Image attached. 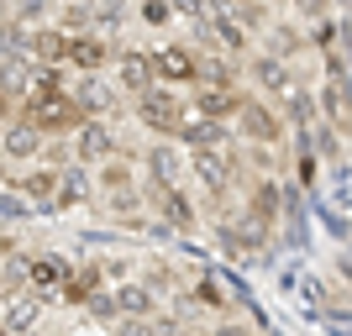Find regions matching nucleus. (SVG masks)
Instances as JSON below:
<instances>
[{
    "label": "nucleus",
    "instance_id": "c756f323",
    "mask_svg": "<svg viewBox=\"0 0 352 336\" xmlns=\"http://www.w3.org/2000/svg\"><path fill=\"white\" fill-rule=\"evenodd\" d=\"M331 5H337V0H289V11L300 16V21H326Z\"/></svg>",
    "mask_w": 352,
    "mask_h": 336
},
{
    "label": "nucleus",
    "instance_id": "2f4dec72",
    "mask_svg": "<svg viewBox=\"0 0 352 336\" xmlns=\"http://www.w3.org/2000/svg\"><path fill=\"white\" fill-rule=\"evenodd\" d=\"M168 5H174V16H184V21H206V11H210V0H168Z\"/></svg>",
    "mask_w": 352,
    "mask_h": 336
},
{
    "label": "nucleus",
    "instance_id": "cd10ccee",
    "mask_svg": "<svg viewBox=\"0 0 352 336\" xmlns=\"http://www.w3.org/2000/svg\"><path fill=\"white\" fill-rule=\"evenodd\" d=\"M47 16H53V0H11V21L21 27H43Z\"/></svg>",
    "mask_w": 352,
    "mask_h": 336
},
{
    "label": "nucleus",
    "instance_id": "393cba45",
    "mask_svg": "<svg viewBox=\"0 0 352 336\" xmlns=\"http://www.w3.org/2000/svg\"><path fill=\"white\" fill-rule=\"evenodd\" d=\"M27 216H37V210H32V200L16 190L11 174H6L0 179V221H27Z\"/></svg>",
    "mask_w": 352,
    "mask_h": 336
},
{
    "label": "nucleus",
    "instance_id": "aec40b11",
    "mask_svg": "<svg viewBox=\"0 0 352 336\" xmlns=\"http://www.w3.org/2000/svg\"><path fill=\"white\" fill-rule=\"evenodd\" d=\"M263 37H268V53H274V58H284V63H289L294 53H305V47H310V37L294 27V21H268Z\"/></svg>",
    "mask_w": 352,
    "mask_h": 336
},
{
    "label": "nucleus",
    "instance_id": "bb28decb",
    "mask_svg": "<svg viewBox=\"0 0 352 336\" xmlns=\"http://www.w3.org/2000/svg\"><path fill=\"white\" fill-rule=\"evenodd\" d=\"M27 32L21 21H0V58H27Z\"/></svg>",
    "mask_w": 352,
    "mask_h": 336
},
{
    "label": "nucleus",
    "instance_id": "5701e85b",
    "mask_svg": "<svg viewBox=\"0 0 352 336\" xmlns=\"http://www.w3.org/2000/svg\"><path fill=\"white\" fill-rule=\"evenodd\" d=\"M100 174H95V190L100 194H121V190H137L142 179L132 174V163H121V158H105V163H95Z\"/></svg>",
    "mask_w": 352,
    "mask_h": 336
},
{
    "label": "nucleus",
    "instance_id": "7c9ffc66",
    "mask_svg": "<svg viewBox=\"0 0 352 336\" xmlns=\"http://www.w3.org/2000/svg\"><path fill=\"white\" fill-rule=\"evenodd\" d=\"M195 305H210V310H226V294L216 289V278H200V284H195Z\"/></svg>",
    "mask_w": 352,
    "mask_h": 336
},
{
    "label": "nucleus",
    "instance_id": "39448f33",
    "mask_svg": "<svg viewBox=\"0 0 352 336\" xmlns=\"http://www.w3.org/2000/svg\"><path fill=\"white\" fill-rule=\"evenodd\" d=\"M232 168H236V158L226 153V147H190V179L210 194V200H226Z\"/></svg>",
    "mask_w": 352,
    "mask_h": 336
},
{
    "label": "nucleus",
    "instance_id": "473e14b6",
    "mask_svg": "<svg viewBox=\"0 0 352 336\" xmlns=\"http://www.w3.org/2000/svg\"><path fill=\"white\" fill-rule=\"evenodd\" d=\"M210 336H258V331H252V321H236V315H226V321H221Z\"/></svg>",
    "mask_w": 352,
    "mask_h": 336
},
{
    "label": "nucleus",
    "instance_id": "ddd939ff",
    "mask_svg": "<svg viewBox=\"0 0 352 336\" xmlns=\"http://www.w3.org/2000/svg\"><path fill=\"white\" fill-rule=\"evenodd\" d=\"M11 184L32 200L37 216H47V210H53V194H58V168H53V163H27L21 174H11Z\"/></svg>",
    "mask_w": 352,
    "mask_h": 336
},
{
    "label": "nucleus",
    "instance_id": "c9c22d12",
    "mask_svg": "<svg viewBox=\"0 0 352 336\" xmlns=\"http://www.w3.org/2000/svg\"><path fill=\"white\" fill-rule=\"evenodd\" d=\"M216 5H236V0H216Z\"/></svg>",
    "mask_w": 352,
    "mask_h": 336
},
{
    "label": "nucleus",
    "instance_id": "0eeeda50",
    "mask_svg": "<svg viewBox=\"0 0 352 336\" xmlns=\"http://www.w3.org/2000/svg\"><path fill=\"white\" fill-rule=\"evenodd\" d=\"M69 100L85 111V116H100L111 121L116 116V105H121V89L105 79V74H79V79H69Z\"/></svg>",
    "mask_w": 352,
    "mask_h": 336
},
{
    "label": "nucleus",
    "instance_id": "4be33fe9",
    "mask_svg": "<svg viewBox=\"0 0 352 336\" xmlns=\"http://www.w3.org/2000/svg\"><path fill=\"white\" fill-rule=\"evenodd\" d=\"M248 79L258 89H263V95H274V89L284 85V79H289V63L284 58H274V53H258V58H248Z\"/></svg>",
    "mask_w": 352,
    "mask_h": 336
},
{
    "label": "nucleus",
    "instance_id": "1a4fd4ad",
    "mask_svg": "<svg viewBox=\"0 0 352 336\" xmlns=\"http://www.w3.org/2000/svg\"><path fill=\"white\" fill-rule=\"evenodd\" d=\"M105 158H121V142H116V132H111V121L89 116L85 126L74 132V163L95 168V163H105Z\"/></svg>",
    "mask_w": 352,
    "mask_h": 336
},
{
    "label": "nucleus",
    "instance_id": "9d476101",
    "mask_svg": "<svg viewBox=\"0 0 352 336\" xmlns=\"http://www.w3.org/2000/svg\"><path fill=\"white\" fill-rule=\"evenodd\" d=\"M236 105H242V89H236V85H216V79H195V85H190V111H195V116L232 121Z\"/></svg>",
    "mask_w": 352,
    "mask_h": 336
},
{
    "label": "nucleus",
    "instance_id": "4468645a",
    "mask_svg": "<svg viewBox=\"0 0 352 336\" xmlns=\"http://www.w3.org/2000/svg\"><path fill=\"white\" fill-rule=\"evenodd\" d=\"M37 315H43V294H32L27 284H21V289H0V326H6L11 336L32 331Z\"/></svg>",
    "mask_w": 352,
    "mask_h": 336
},
{
    "label": "nucleus",
    "instance_id": "f3484780",
    "mask_svg": "<svg viewBox=\"0 0 352 336\" xmlns=\"http://www.w3.org/2000/svg\"><path fill=\"white\" fill-rule=\"evenodd\" d=\"M89 200H95V179H89V168H85V163H63L53 210H79V205H89Z\"/></svg>",
    "mask_w": 352,
    "mask_h": 336
},
{
    "label": "nucleus",
    "instance_id": "9b49d317",
    "mask_svg": "<svg viewBox=\"0 0 352 336\" xmlns=\"http://www.w3.org/2000/svg\"><path fill=\"white\" fill-rule=\"evenodd\" d=\"M111 58H116V43H111L105 32H74V37H69V58H63V69L100 74Z\"/></svg>",
    "mask_w": 352,
    "mask_h": 336
},
{
    "label": "nucleus",
    "instance_id": "dca6fc26",
    "mask_svg": "<svg viewBox=\"0 0 352 336\" xmlns=\"http://www.w3.org/2000/svg\"><path fill=\"white\" fill-rule=\"evenodd\" d=\"M174 142L184 147V153H190V147H226V142H232V126L216 121V116H195V111H190V116L179 121Z\"/></svg>",
    "mask_w": 352,
    "mask_h": 336
},
{
    "label": "nucleus",
    "instance_id": "f704fd0d",
    "mask_svg": "<svg viewBox=\"0 0 352 336\" xmlns=\"http://www.w3.org/2000/svg\"><path fill=\"white\" fill-rule=\"evenodd\" d=\"M0 21H11V0H0Z\"/></svg>",
    "mask_w": 352,
    "mask_h": 336
},
{
    "label": "nucleus",
    "instance_id": "7ed1b4c3",
    "mask_svg": "<svg viewBox=\"0 0 352 336\" xmlns=\"http://www.w3.org/2000/svg\"><path fill=\"white\" fill-rule=\"evenodd\" d=\"M236 132L248 137L252 147H279L284 142V116L268 100H258V95H242V105H236Z\"/></svg>",
    "mask_w": 352,
    "mask_h": 336
},
{
    "label": "nucleus",
    "instance_id": "e433bc0d",
    "mask_svg": "<svg viewBox=\"0 0 352 336\" xmlns=\"http://www.w3.org/2000/svg\"><path fill=\"white\" fill-rule=\"evenodd\" d=\"M21 336H37V326H32V331H21Z\"/></svg>",
    "mask_w": 352,
    "mask_h": 336
},
{
    "label": "nucleus",
    "instance_id": "20e7f679",
    "mask_svg": "<svg viewBox=\"0 0 352 336\" xmlns=\"http://www.w3.org/2000/svg\"><path fill=\"white\" fill-rule=\"evenodd\" d=\"M142 200H147V210H158V221L168 232H195V221H200L184 184H142Z\"/></svg>",
    "mask_w": 352,
    "mask_h": 336
},
{
    "label": "nucleus",
    "instance_id": "a211bd4d",
    "mask_svg": "<svg viewBox=\"0 0 352 336\" xmlns=\"http://www.w3.org/2000/svg\"><path fill=\"white\" fill-rule=\"evenodd\" d=\"M27 53H32L37 63H63V58H69V32L53 27V21L32 27V32H27Z\"/></svg>",
    "mask_w": 352,
    "mask_h": 336
},
{
    "label": "nucleus",
    "instance_id": "f8f14e48",
    "mask_svg": "<svg viewBox=\"0 0 352 336\" xmlns=\"http://www.w3.org/2000/svg\"><path fill=\"white\" fill-rule=\"evenodd\" d=\"M43 142L47 137L32 126V121H21V116H11L6 126H0V158L6 163H37L43 158Z\"/></svg>",
    "mask_w": 352,
    "mask_h": 336
},
{
    "label": "nucleus",
    "instance_id": "6e6552de",
    "mask_svg": "<svg viewBox=\"0 0 352 336\" xmlns=\"http://www.w3.org/2000/svg\"><path fill=\"white\" fill-rule=\"evenodd\" d=\"M147 184H190V153L174 142V137H158L147 142Z\"/></svg>",
    "mask_w": 352,
    "mask_h": 336
},
{
    "label": "nucleus",
    "instance_id": "423d86ee",
    "mask_svg": "<svg viewBox=\"0 0 352 336\" xmlns=\"http://www.w3.org/2000/svg\"><path fill=\"white\" fill-rule=\"evenodd\" d=\"M111 85L121 95H142V89L158 85V69H153V53L147 47H116V58H111Z\"/></svg>",
    "mask_w": 352,
    "mask_h": 336
},
{
    "label": "nucleus",
    "instance_id": "f257e3e1",
    "mask_svg": "<svg viewBox=\"0 0 352 336\" xmlns=\"http://www.w3.org/2000/svg\"><path fill=\"white\" fill-rule=\"evenodd\" d=\"M184 116H190V105H184V95L168 89V85H153V89L137 95V126H147L153 137H174Z\"/></svg>",
    "mask_w": 352,
    "mask_h": 336
},
{
    "label": "nucleus",
    "instance_id": "c85d7f7f",
    "mask_svg": "<svg viewBox=\"0 0 352 336\" xmlns=\"http://www.w3.org/2000/svg\"><path fill=\"white\" fill-rule=\"evenodd\" d=\"M137 21H147V27H168V21H174V5H168V0H137Z\"/></svg>",
    "mask_w": 352,
    "mask_h": 336
},
{
    "label": "nucleus",
    "instance_id": "2eb2a0df",
    "mask_svg": "<svg viewBox=\"0 0 352 336\" xmlns=\"http://www.w3.org/2000/svg\"><path fill=\"white\" fill-rule=\"evenodd\" d=\"M153 69H158V85H195V74H200V53L184 43H163L153 53Z\"/></svg>",
    "mask_w": 352,
    "mask_h": 336
},
{
    "label": "nucleus",
    "instance_id": "ea45409f",
    "mask_svg": "<svg viewBox=\"0 0 352 336\" xmlns=\"http://www.w3.org/2000/svg\"><path fill=\"white\" fill-rule=\"evenodd\" d=\"M337 5H352V0H337Z\"/></svg>",
    "mask_w": 352,
    "mask_h": 336
},
{
    "label": "nucleus",
    "instance_id": "412c9836",
    "mask_svg": "<svg viewBox=\"0 0 352 336\" xmlns=\"http://www.w3.org/2000/svg\"><path fill=\"white\" fill-rule=\"evenodd\" d=\"M111 294H116L121 315H158V294L147 289L142 278H132V284H121V289H111Z\"/></svg>",
    "mask_w": 352,
    "mask_h": 336
},
{
    "label": "nucleus",
    "instance_id": "58836bf2",
    "mask_svg": "<svg viewBox=\"0 0 352 336\" xmlns=\"http://www.w3.org/2000/svg\"><path fill=\"white\" fill-rule=\"evenodd\" d=\"M0 336H11V331H6V326H0Z\"/></svg>",
    "mask_w": 352,
    "mask_h": 336
},
{
    "label": "nucleus",
    "instance_id": "a878e982",
    "mask_svg": "<svg viewBox=\"0 0 352 336\" xmlns=\"http://www.w3.org/2000/svg\"><path fill=\"white\" fill-rule=\"evenodd\" d=\"M85 310H89V321H95V326H116V321H121V310H116V294L105 289V284H100V289H95V294L85 300Z\"/></svg>",
    "mask_w": 352,
    "mask_h": 336
},
{
    "label": "nucleus",
    "instance_id": "72a5a7b5",
    "mask_svg": "<svg viewBox=\"0 0 352 336\" xmlns=\"http://www.w3.org/2000/svg\"><path fill=\"white\" fill-rule=\"evenodd\" d=\"M16 116V105H11V95H6V89H0V126H6V121Z\"/></svg>",
    "mask_w": 352,
    "mask_h": 336
},
{
    "label": "nucleus",
    "instance_id": "b1692460",
    "mask_svg": "<svg viewBox=\"0 0 352 336\" xmlns=\"http://www.w3.org/2000/svg\"><path fill=\"white\" fill-rule=\"evenodd\" d=\"M279 205H284V190L274 184V179H258V184H252V194H248V210H252V216H263L268 226H279V216H284Z\"/></svg>",
    "mask_w": 352,
    "mask_h": 336
},
{
    "label": "nucleus",
    "instance_id": "6ab92c4d",
    "mask_svg": "<svg viewBox=\"0 0 352 336\" xmlns=\"http://www.w3.org/2000/svg\"><path fill=\"white\" fill-rule=\"evenodd\" d=\"M74 268L63 258H27V289L32 294H58V284L69 278Z\"/></svg>",
    "mask_w": 352,
    "mask_h": 336
},
{
    "label": "nucleus",
    "instance_id": "f03ea898",
    "mask_svg": "<svg viewBox=\"0 0 352 336\" xmlns=\"http://www.w3.org/2000/svg\"><path fill=\"white\" fill-rule=\"evenodd\" d=\"M21 121H32L43 137H69V132H79L85 126V111L69 100V89L63 95H53V100H37V105H21Z\"/></svg>",
    "mask_w": 352,
    "mask_h": 336
},
{
    "label": "nucleus",
    "instance_id": "4c0bfd02",
    "mask_svg": "<svg viewBox=\"0 0 352 336\" xmlns=\"http://www.w3.org/2000/svg\"><path fill=\"white\" fill-rule=\"evenodd\" d=\"M168 336H184V331H168ZM190 336H195V331H190Z\"/></svg>",
    "mask_w": 352,
    "mask_h": 336
}]
</instances>
